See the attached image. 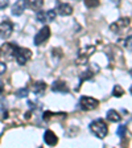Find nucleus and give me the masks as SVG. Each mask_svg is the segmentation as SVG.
<instances>
[{
    "label": "nucleus",
    "instance_id": "1",
    "mask_svg": "<svg viewBox=\"0 0 132 148\" xmlns=\"http://www.w3.org/2000/svg\"><path fill=\"white\" fill-rule=\"evenodd\" d=\"M90 130H91V132L95 136H98L99 139L106 138L108 134V127L103 119H96V120H94V122H91Z\"/></svg>",
    "mask_w": 132,
    "mask_h": 148
},
{
    "label": "nucleus",
    "instance_id": "2",
    "mask_svg": "<svg viewBox=\"0 0 132 148\" xmlns=\"http://www.w3.org/2000/svg\"><path fill=\"white\" fill-rule=\"evenodd\" d=\"M99 105V101L95 98H91V97H82L79 101V107L83 111H91L95 110Z\"/></svg>",
    "mask_w": 132,
    "mask_h": 148
},
{
    "label": "nucleus",
    "instance_id": "3",
    "mask_svg": "<svg viewBox=\"0 0 132 148\" xmlns=\"http://www.w3.org/2000/svg\"><path fill=\"white\" fill-rule=\"evenodd\" d=\"M15 58L18 65H25L32 58V52L29 49H27V48H17Z\"/></svg>",
    "mask_w": 132,
    "mask_h": 148
},
{
    "label": "nucleus",
    "instance_id": "4",
    "mask_svg": "<svg viewBox=\"0 0 132 148\" xmlns=\"http://www.w3.org/2000/svg\"><path fill=\"white\" fill-rule=\"evenodd\" d=\"M16 52H17V46L9 42L4 44L0 49V53L5 60H13L16 57Z\"/></svg>",
    "mask_w": 132,
    "mask_h": 148
},
{
    "label": "nucleus",
    "instance_id": "5",
    "mask_svg": "<svg viewBox=\"0 0 132 148\" xmlns=\"http://www.w3.org/2000/svg\"><path fill=\"white\" fill-rule=\"evenodd\" d=\"M50 37V28L44 27L42 29L38 31V33L34 36V45H41L45 41H48V38Z\"/></svg>",
    "mask_w": 132,
    "mask_h": 148
},
{
    "label": "nucleus",
    "instance_id": "6",
    "mask_svg": "<svg viewBox=\"0 0 132 148\" xmlns=\"http://www.w3.org/2000/svg\"><path fill=\"white\" fill-rule=\"evenodd\" d=\"M12 32H13V24L9 20H5V21L0 24V37L1 38H4V40L9 38Z\"/></svg>",
    "mask_w": 132,
    "mask_h": 148
},
{
    "label": "nucleus",
    "instance_id": "7",
    "mask_svg": "<svg viewBox=\"0 0 132 148\" xmlns=\"http://www.w3.org/2000/svg\"><path fill=\"white\" fill-rule=\"evenodd\" d=\"M128 25H129V18L128 17H122V18H119V20H116V23L111 24L110 29L116 33V32H122L123 29H126Z\"/></svg>",
    "mask_w": 132,
    "mask_h": 148
},
{
    "label": "nucleus",
    "instance_id": "8",
    "mask_svg": "<svg viewBox=\"0 0 132 148\" xmlns=\"http://www.w3.org/2000/svg\"><path fill=\"white\" fill-rule=\"evenodd\" d=\"M55 9H57V13L61 16H69L73 13V7L68 3H61V1H58Z\"/></svg>",
    "mask_w": 132,
    "mask_h": 148
},
{
    "label": "nucleus",
    "instance_id": "9",
    "mask_svg": "<svg viewBox=\"0 0 132 148\" xmlns=\"http://www.w3.org/2000/svg\"><path fill=\"white\" fill-rule=\"evenodd\" d=\"M95 50V48L94 46H89L86 50H82V52L79 53V57L77 58V64L78 65H83V64H87V61H89V57L92 54V52Z\"/></svg>",
    "mask_w": 132,
    "mask_h": 148
},
{
    "label": "nucleus",
    "instance_id": "10",
    "mask_svg": "<svg viewBox=\"0 0 132 148\" xmlns=\"http://www.w3.org/2000/svg\"><path fill=\"white\" fill-rule=\"evenodd\" d=\"M25 7H27V0H17L12 5V8H11V12L15 16H20V15H23Z\"/></svg>",
    "mask_w": 132,
    "mask_h": 148
},
{
    "label": "nucleus",
    "instance_id": "11",
    "mask_svg": "<svg viewBox=\"0 0 132 148\" xmlns=\"http://www.w3.org/2000/svg\"><path fill=\"white\" fill-rule=\"evenodd\" d=\"M44 142L48 145H55L58 143V139H57V136H55V134L53 132V131L48 130V131H45V134H44Z\"/></svg>",
    "mask_w": 132,
    "mask_h": 148
},
{
    "label": "nucleus",
    "instance_id": "12",
    "mask_svg": "<svg viewBox=\"0 0 132 148\" xmlns=\"http://www.w3.org/2000/svg\"><path fill=\"white\" fill-rule=\"evenodd\" d=\"M52 90L54 92H68L69 87L66 86V83L62 82V81H55L52 85Z\"/></svg>",
    "mask_w": 132,
    "mask_h": 148
},
{
    "label": "nucleus",
    "instance_id": "13",
    "mask_svg": "<svg viewBox=\"0 0 132 148\" xmlns=\"http://www.w3.org/2000/svg\"><path fill=\"white\" fill-rule=\"evenodd\" d=\"M45 90H46V83L42 82V81L34 82L33 85H32V91H33L34 94H37V95H41Z\"/></svg>",
    "mask_w": 132,
    "mask_h": 148
},
{
    "label": "nucleus",
    "instance_id": "14",
    "mask_svg": "<svg viewBox=\"0 0 132 148\" xmlns=\"http://www.w3.org/2000/svg\"><path fill=\"white\" fill-rule=\"evenodd\" d=\"M107 119L110 120V122H114V123H116V122H120L122 116L119 115V112H118L116 110H108L107 111Z\"/></svg>",
    "mask_w": 132,
    "mask_h": 148
},
{
    "label": "nucleus",
    "instance_id": "15",
    "mask_svg": "<svg viewBox=\"0 0 132 148\" xmlns=\"http://www.w3.org/2000/svg\"><path fill=\"white\" fill-rule=\"evenodd\" d=\"M27 3H28V5L31 7V8L38 9V8H41V7H42L44 0H27Z\"/></svg>",
    "mask_w": 132,
    "mask_h": 148
},
{
    "label": "nucleus",
    "instance_id": "16",
    "mask_svg": "<svg viewBox=\"0 0 132 148\" xmlns=\"http://www.w3.org/2000/svg\"><path fill=\"white\" fill-rule=\"evenodd\" d=\"M123 94H124V90H123V87L120 86V85H116V86L114 87V90H112V95L116 97V98L123 97Z\"/></svg>",
    "mask_w": 132,
    "mask_h": 148
},
{
    "label": "nucleus",
    "instance_id": "17",
    "mask_svg": "<svg viewBox=\"0 0 132 148\" xmlns=\"http://www.w3.org/2000/svg\"><path fill=\"white\" fill-rule=\"evenodd\" d=\"M85 5L87 8H95L99 5V0H85Z\"/></svg>",
    "mask_w": 132,
    "mask_h": 148
},
{
    "label": "nucleus",
    "instance_id": "18",
    "mask_svg": "<svg viewBox=\"0 0 132 148\" xmlns=\"http://www.w3.org/2000/svg\"><path fill=\"white\" fill-rule=\"evenodd\" d=\"M28 92H29V90H28L27 87H24V89L17 90V92H16V95H17L18 98H25V97L28 95Z\"/></svg>",
    "mask_w": 132,
    "mask_h": 148
},
{
    "label": "nucleus",
    "instance_id": "19",
    "mask_svg": "<svg viewBox=\"0 0 132 148\" xmlns=\"http://www.w3.org/2000/svg\"><path fill=\"white\" fill-rule=\"evenodd\" d=\"M126 132H127V127L126 126H119V127H118V130H116L118 136H120V138H124Z\"/></svg>",
    "mask_w": 132,
    "mask_h": 148
},
{
    "label": "nucleus",
    "instance_id": "20",
    "mask_svg": "<svg viewBox=\"0 0 132 148\" xmlns=\"http://www.w3.org/2000/svg\"><path fill=\"white\" fill-rule=\"evenodd\" d=\"M55 18V12L53 9H49L48 12H46V21H53Z\"/></svg>",
    "mask_w": 132,
    "mask_h": 148
},
{
    "label": "nucleus",
    "instance_id": "21",
    "mask_svg": "<svg viewBox=\"0 0 132 148\" xmlns=\"http://www.w3.org/2000/svg\"><path fill=\"white\" fill-rule=\"evenodd\" d=\"M37 20L41 23H45L46 21V12H42V11L37 12Z\"/></svg>",
    "mask_w": 132,
    "mask_h": 148
},
{
    "label": "nucleus",
    "instance_id": "22",
    "mask_svg": "<svg viewBox=\"0 0 132 148\" xmlns=\"http://www.w3.org/2000/svg\"><path fill=\"white\" fill-rule=\"evenodd\" d=\"M92 75H94V73H92L91 70H86L85 73L82 74V77H81V81H83V79L86 81V79H89V78H91Z\"/></svg>",
    "mask_w": 132,
    "mask_h": 148
},
{
    "label": "nucleus",
    "instance_id": "23",
    "mask_svg": "<svg viewBox=\"0 0 132 148\" xmlns=\"http://www.w3.org/2000/svg\"><path fill=\"white\" fill-rule=\"evenodd\" d=\"M124 46L127 48V50H132V36L127 37L124 41Z\"/></svg>",
    "mask_w": 132,
    "mask_h": 148
},
{
    "label": "nucleus",
    "instance_id": "24",
    "mask_svg": "<svg viewBox=\"0 0 132 148\" xmlns=\"http://www.w3.org/2000/svg\"><path fill=\"white\" fill-rule=\"evenodd\" d=\"M53 115H54V114H53V112H50V111H45V112H44V120H49L50 119V118H52L53 116Z\"/></svg>",
    "mask_w": 132,
    "mask_h": 148
},
{
    "label": "nucleus",
    "instance_id": "25",
    "mask_svg": "<svg viewBox=\"0 0 132 148\" xmlns=\"http://www.w3.org/2000/svg\"><path fill=\"white\" fill-rule=\"evenodd\" d=\"M9 0H0V9H4L8 7Z\"/></svg>",
    "mask_w": 132,
    "mask_h": 148
},
{
    "label": "nucleus",
    "instance_id": "26",
    "mask_svg": "<svg viewBox=\"0 0 132 148\" xmlns=\"http://www.w3.org/2000/svg\"><path fill=\"white\" fill-rule=\"evenodd\" d=\"M4 71H5V64L0 62V74H3Z\"/></svg>",
    "mask_w": 132,
    "mask_h": 148
},
{
    "label": "nucleus",
    "instance_id": "27",
    "mask_svg": "<svg viewBox=\"0 0 132 148\" xmlns=\"http://www.w3.org/2000/svg\"><path fill=\"white\" fill-rule=\"evenodd\" d=\"M29 118H31V112H27L25 114V119H29Z\"/></svg>",
    "mask_w": 132,
    "mask_h": 148
},
{
    "label": "nucleus",
    "instance_id": "28",
    "mask_svg": "<svg viewBox=\"0 0 132 148\" xmlns=\"http://www.w3.org/2000/svg\"><path fill=\"white\" fill-rule=\"evenodd\" d=\"M3 91V85H1V83H0V92Z\"/></svg>",
    "mask_w": 132,
    "mask_h": 148
},
{
    "label": "nucleus",
    "instance_id": "29",
    "mask_svg": "<svg viewBox=\"0 0 132 148\" xmlns=\"http://www.w3.org/2000/svg\"><path fill=\"white\" fill-rule=\"evenodd\" d=\"M129 74H131V77H132V69H131V70H129Z\"/></svg>",
    "mask_w": 132,
    "mask_h": 148
},
{
    "label": "nucleus",
    "instance_id": "30",
    "mask_svg": "<svg viewBox=\"0 0 132 148\" xmlns=\"http://www.w3.org/2000/svg\"><path fill=\"white\" fill-rule=\"evenodd\" d=\"M129 92H131V94H132V87H131V89H129Z\"/></svg>",
    "mask_w": 132,
    "mask_h": 148
},
{
    "label": "nucleus",
    "instance_id": "31",
    "mask_svg": "<svg viewBox=\"0 0 132 148\" xmlns=\"http://www.w3.org/2000/svg\"><path fill=\"white\" fill-rule=\"evenodd\" d=\"M0 54H1V53H0Z\"/></svg>",
    "mask_w": 132,
    "mask_h": 148
}]
</instances>
